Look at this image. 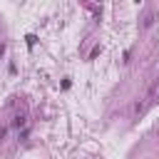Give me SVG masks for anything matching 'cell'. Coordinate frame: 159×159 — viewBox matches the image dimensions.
Instances as JSON below:
<instances>
[{
    "instance_id": "obj_5",
    "label": "cell",
    "mask_w": 159,
    "mask_h": 159,
    "mask_svg": "<svg viewBox=\"0 0 159 159\" xmlns=\"http://www.w3.org/2000/svg\"><path fill=\"white\" fill-rule=\"evenodd\" d=\"M5 134H7V129H0V142L5 139Z\"/></svg>"
},
{
    "instance_id": "obj_4",
    "label": "cell",
    "mask_w": 159,
    "mask_h": 159,
    "mask_svg": "<svg viewBox=\"0 0 159 159\" xmlns=\"http://www.w3.org/2000/svg\"><path fill=\"white\" fill-rule=\"evenodd\" d=\"M35 42H37V37H35V35H27V47H32Z\"/></svg>"
},
{
    "instance_id": "obj_1",
    "label": "cell",
    "mask_w": 159,
    "mask_h": 159,
    "mask_svg": "<svg viewBox=\"0 0 159 159\" xmlns=\"http://www.w3.org/2000/svg\"><path fill=\"white\" fill-rule=\"evenodd\" d=\"M154 20H157V10H149V12L142 17V27H144V30H147V27H152V25H154Z\"/></svg>"
},
{
    "instance_id": "obj_2",
    "label": "cell",
    "mask_w": 159,
    "mask_h": 159,
    "mask_svg": "<svg viewBox=\"0 0 159 159\" xmlns=\"http://www.w3.org/2000/svg\"><path fill=\"white\" fill-rule=\"evenodd\" d=\"M12 127H25V114H15V119H12Z\"/></svg>"
},
{
    "instance_id": "obj_3",
    "label": "cell",
    "mask_w": 159,
    "mask_h": 159,
    "mask_svg": "<svg viewBox=\"0 0 159 159\" xmlns=\"http://www.w3.org/2000/svg\"><path fill=\"white\" fill-rule=\"evenodd\" d=\"M99 52H102V47H99V45H97V47H94V50H92V52H89V60H94V57H97V55H99Z\"/></svg>"
},
{
    "instance_id": "obj_6",
    "label": "cell",
    "mask_w": 159,
    "mask_h": 159,
    "mask_svg": "<svg viewBox=\"0 0 159 159\" xmlns=\"http://www.w3.org/2000/svg\"><path fill=\"white\" fill-rule=\"evenodd\" d=\"M2 55H5V45H0V57H2Z\"/></svg>"
}]
</instances>
